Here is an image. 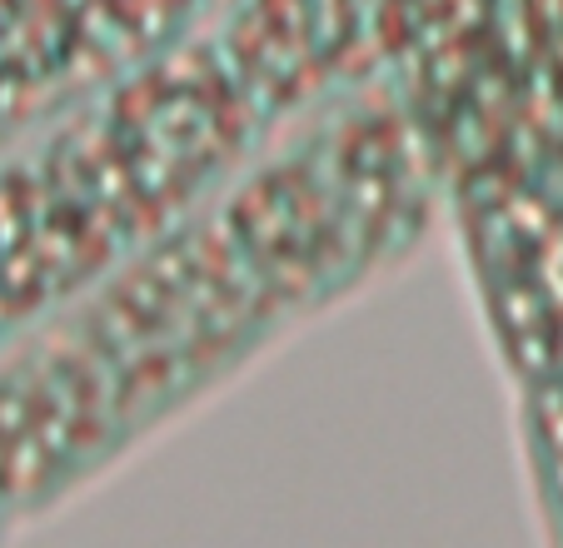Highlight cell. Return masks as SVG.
Masks as SVG:
<instances>
[]
</instances>
